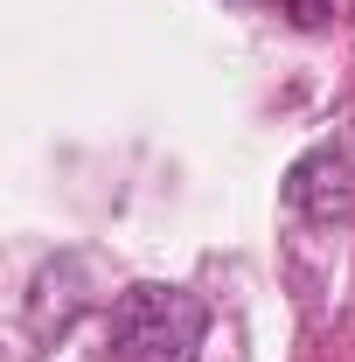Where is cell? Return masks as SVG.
<instances>
[{
	"instance_id": "cell-1",
	"label": "cell",
	"mask_w": 355,
	"mask_h": 362,
	"mask_svg": "<svg viewBox=\"0 0 355 362\" xmlns=\"http://www.w3.org/2000/svg\"><path fill=\"white\" fill-rule=\"evenodd\" d=\"M209 307L181 286H126L112 307V362H195Z\"/></svg>"
},
{
	"instance_id": "cell-2",
	"label": "cell",
	"mask_w": 355,
	"mask_h": 362,
	"mask_svg": "<svg viewBox=\"0 0 355 362\" xmlns=\"http://www.w3.org/2000/svg\"><path fill=\"white\" fill-rule=\"evenodd\" d=\"M286 202L307 223H342L355 209V160L342 146H313L307 160H293V175H286Z\"/></svg>"
},
{
	"instance_id": "cell-3",
	"label": "cell",
	"mask_w": 355,
	"mask_h": 362,
	"mask_svg": "<svg viewBox=\"0 0 355 362\" xmlns=\"http://www.w3.org/2000/svg\"><path fill=\"white\" fill-rule=\"evenodd\" d=\"M286 7H293L300 28H320V21H327V0H286Z\"/></svg>"
}]
</instances>
